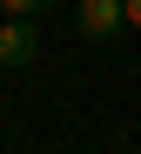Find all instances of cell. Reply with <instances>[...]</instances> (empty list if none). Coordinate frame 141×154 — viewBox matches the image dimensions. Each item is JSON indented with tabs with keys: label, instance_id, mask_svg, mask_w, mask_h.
<instances>
[{
	"label": "cell",
	"instance_id": "6da1fadb",
	"mask_svg": "<svg viewBox=\"0 0 141 154\" xmlns=\"http://www.w3.org/2000/svg\"><path fill=\"white\" fill-rule=\"evenodd\" d=\"M74 27H81V40H94V47L121 40L128 34V0H81V7H74Z\"/></svg>",
	"mask_w": 141,
	"mask_h": 154
},
{
	"label": "cell",
	"instance_id": "7a4b0ae2",
	"mask_svg": "<svg viewBox=\"0 0 141 154\" xmlns=\"http://www.w3.org/2000/svg\"><path fill=\"white\" fill-rule=\"evenodd\" d=\"M34 54H40L34 14H0V67H27Z\"/></svg>",
	"mask_w": 141,
	"mask_h": 154
},
{
	"label": "cell",
	"instance_id": "3957f363",
	"mask_svg": "<svg viewBox=\"0 0 141 154\" xmlns=\"http://www.w3.org/2000/svg\"><path fill=\"white\" fill-rule=\"evenodd\" d=\"M47 7H61V0H0V14H47Z\"/></svg>",
	"mask_w": 141,
	"mask_h": 154
},
{
	"label": "cell",
	"instance_id": "277c9868",
	"mask_svg": "<svg viewBox=\"0 0 141 154\" xmlns=\"http://www.w3.org/2000/svg\"><path fill=\"white\" fill-rule=\"evenodd\" d=\"M128 27H134V34H141V0H128Z\"/></svg>",
	"mask_w": 141,
	"mask_h": 154
}]
</instances>
